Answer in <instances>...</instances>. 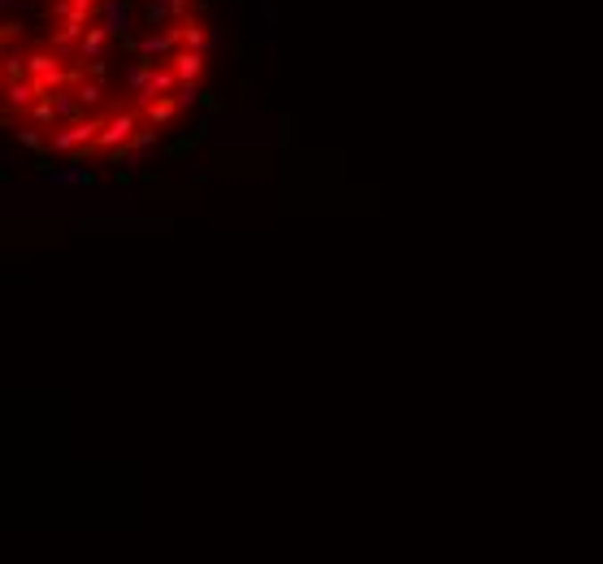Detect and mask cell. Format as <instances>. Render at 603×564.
<instances>
[{
    "instance_id": "13",
    "label": "cell",
    "mask_w": 603,
    "mask_h": 564,
    "mask_svg": "<svg viewBox=\"0 0 603 564\" xmlns=\"http://www.w3.org/2000/svg\"><path fill=\"white\" fill-rule=\"evenodd\" d=\"M0 39H4V48H13V39H22V22L4 18V27H0Z\"/></svg>"
},
{
    "instance_id": "1",
    "label": "cell",
    "mask_w": 603,
    "mask_h": 564,
    "mask_svg": "<svg viewBox=\"0 0 603 564\" xmlns=\"http://www.w3.org/2000/svg\"><path fill=\"white\" fill-rule=\"evenodd\" d=\"M139 127H143V109H134V104H113V109L104 113V127L92 148H96L101 157H113V152H122L134 135H139Z\"/></svg>"
},
{
    "instance_id": "5",
    "label": "cell",
    "mask_w": 603,
    "mask_h": 564,
    "mask_svg": "<svg viewBox=\"0 0 603 564\" xmlns=\"http://www.w3.org/2000/svg\"><path fill=\"white\" fill-rule=\"evenodd\" d=\"M169 66H174V74H178V78L200 83L204 69H208V53H200V48H178V53L169 57Z\"/></svg>"
},
{
    "instance_id": "9",
    "label": "cell",
    "mask_w": 603,
    "mask_h": 564,
    "mask_svg": "<svg viewBox=\"0 0 603 564\" xmlns=\"http://www.w3.org/2000/svg\"><path fill=\"white\" fill-rule=\"evenodd\" d=\"M96 13H101V22L113 35L131 31V9H126V0H101V4H96Z\"/></svg>"
},
{
    "instance_id": "6",
    "label": "cell",
    "mask_w": 603,
    "mask_h": 564,
    "mask_svg": "<svg viewBox=\"0 0 603 564\" xmlns=\"http://www.w3.org/2000/svg\"><path fill=\"white\" fill-rule=\"evenodd\" d=\"M74 87H78V96H83V104H87V113H109V109H113V104H109V87H104L101 74H83Z\"/></svg>"
},
{
    "instance_id": "11",
    "label": "cell",
    "mask_w": 603,
    "mask_h": 564,
    "mask_svg": "<svg viewBox=\"0 0 603 564\" xmlns=\"http://www.w3.org/2000/svg\"><path fill=\"white\" fill-rule=\"evenodd\" d=\"M208 44H213V35L204 31L196 18H183V48H200V53H208Z\"/></svg>"
},
{
    "instance_id": "7",
    "label": "cell",
    "mask_w": 603,
    "mask_h": 564,
    "mask_svg": "<svg viewBox=\"0 0 603 564\" xmlns=\"http://www.w3.org/2000/svg\"><path fill=\"white\" fill-rule=\"evenodd\" d=\"M109 27L104 22H92L87 27V35H83V44H78V61L83 66H92V61H104V44H109Z\"/></svg>"
},
{
    "instance_id": "2",
    "label": "cell",
    "mask_w": 603,
    "mask_h": 564,
    "mask_svg": "<svg viewBox=\"0 0 603 564\" xmlns=\"http://www.w3.org/2000/svg\"><path fill=\"white\" fill-rule=\"evenodd\" d=\"M178 48H183V22H169V27H157V31L134 39V53L148 57V61H157V66H169V57Z\"/></svg>"
},
{
    "instance_id": "3",
    "label": "cell",
    "mask_w": 603,
    "mask_h": 564,
    "mask_svg": "<svg viewBox=\"0 0 603 564\" xmlns=\"http://www.w3.org/2000/svg\"><path fill=\"white\" fill-rule=\"evenodd\" d=\"M191 18V0H143V22L148 27H169Z\"/></svg>"
},
{
    "instance_id": "12",
    "label": "cell",
    "mask_w": 603,
    "mask_h": 564,
    "mask_svg": "<svg viewBox=\"0 0 603 564\" xmlns=\"http://www.w3.org/2000/svg\"><path fill=\"white\" fill-rule=\"evenodd\" d=\"M174 100H178V109H191V104L200 100V83H187V78H183V83L174 87Z\"/></svg>"
},
{
    "instance_id": "10",
    "label": "cell",
    "mask_w": 603,
    "mask_h": 564,
    "mask_svg": "<svg viewBox=\"0 0 603 564\" xmlns=\"http://www.w3.org/2000/svg\"><path fill=\"white\" fill-rule=\"evenodd\" d=\"M44 183H57V187H87V183H92V169H83V166L53 169V174H44Z\"/></svg>"
},
{
    "instance_id": "4",
    "label": "cell",
    "mask_w": 603,
    "mask_h": 564,
    "mask_svg": "<svg viewBox=\"0 0 603 564\" xmlns=\"http://www.w3.org/2000/svg\"><path fill=\"white\" fill-rule=\"evenodd\" d=\"M39 96H44V92H39L35 78H13V83H4V109L18 113V118H27V109H31Z\"/></svg>"
},
{
    "instance_id": "8",
    "label": "cell",
    "mask_w": 603,
    "mask_h": 564,
    "mask_svg": "<svg viewBox=\"0 0 603 564\" xmlns=\"http://www.w3.org/2000/svg\"><path fill=\"white\" fill-rule=\"evenodd\" d=\"M178 113H183V109H178V100L174 96H157L148 109H143V122H148V127H157V131H169Z\"/></svg>"
}]
</instances>
